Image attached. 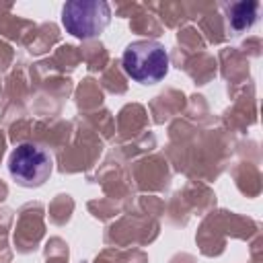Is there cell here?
I'll list each match as a JSON object with an SVG mask.
<instances>
[{"label": "cell", "instance_id": "cell-1", "mask_svg": "<svg viewBox=\"0 0 263 263\" xmlns=\"http://www.w3.org/2000/svg\"><path fill=\"white\" fill-rule=\"evenodd\" d=\"M121 64L132 80L140 84H156L168 72V53L162 43L142 39L125 47Z\"/></svg>", "mask_w": 263, "mask_h": 263}, {"label": "cell", "instance_id": "cell-2", "mask_svg": "<svg viewBox=\"0 0 263 263\" xmlns=\"http://www.w3.org/2000/svg\"><path fill=\"white\" fill-rule=\"evenodd\" d=\"M111 21V8L103 0H72L62 8L64 29L78 39L99 37Z\"/></svg>", "mask_w": 263, "mask_h": 263}, {"label": "cell", "instance_id": "cell-3", "mask_svg": "<svg viewBox=\"0 0 263 263\" xmlns=\"http://www.w3.org/2000/svg\"><path fill=\"white\" fill-rule=\"evenodd\" d=\"M51 171H53L51 154L37 144L25 142L10 152L8 173L12 181L21 187L33 189V187L43 185L49 179Z\"/></svg>", "mask_w": 263, "mask_h": 263}]
</instances>
